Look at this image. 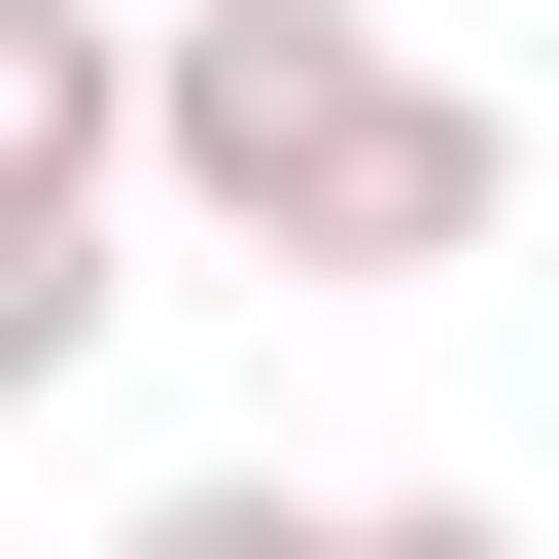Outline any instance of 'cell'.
Segmentation results:
<instances>
[{
    "mask_svg": "<svg viewBox=\"0 0 559 559\" xmlns=\"http://www.w3.org/2000/svg\"><path fill=\"white\" fill-rule=\"evenodd\" d=\"M349 559H524V524H489V489H349Z\"/></svg>",
    "mask_w": 559,
    "mask_h": 559,
    "instance_id": "5",
    "label": "cell"
},
{
    "mask_svg": "<svg viewBox=\"0 0 559 559\" xmlns=\"http://www.w3.org/2000/svg\"><path fill=\"white\" fill-rule=\"evenodd\" d=\"M105 559H349V489H280V454H175V489H140Z\"/></svg>",
    "mask_w": 559,
    "mask_h": 559,
    "instance_id": "4",
    "label": "cell"
},
{
    "mask_svg": "<svg viewBox=\"0 0 559 559\" xmlns=\"http://www.w3.org/2000/svg\"><path fill=\"white\" fill-rule=\"evenodd\" d=\"M140 210L245 245V280H454L524 210V140L384 35V0H175L140 35Z\"/></svg>",
    "mask_w": 559,
    "mask_h": 559,
    "instance_id": "1",
    "label": "cell"
},
{
    "mask_svg": "<svg viewBox=\"0 0 559 559\" xmlns=\"http://www.w3.org/2000/svg\"><path fill=\"white\" fill-rule=\"evenodd\" d=\"M140 175V0H0V210H105Z\"/></svg>",
    "mask_w": 559,
    "mask_h": 559,
    "instance_id": "2",
    "label": "cell"
},
{
    "mask_svg": "<svg viewBox=\"0 0 559 559\" xmlns=\"http://www.w3.org/2000/svg\"><path fill=\"white\" fill-rule=\"evenodd\" d=\"M105 314H140V280H105V210H0V419H70V384H105Z\"/></svg>",
    "mask_w": 559,
    "mask_h": 559,
    "instance_id": "3",
    "label": "cell"
}]
</instances>
